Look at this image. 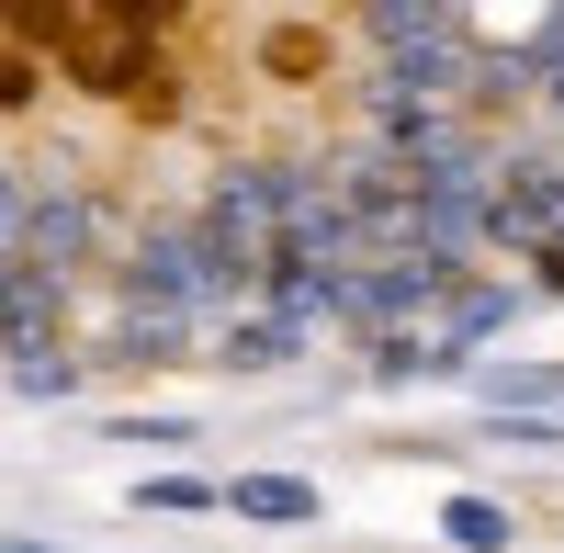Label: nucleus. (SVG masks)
Here are the masks:
<instances>
[{
  "label": "nucleus",
  "instance_id": "9",
  "mask_svg": "<svg viewBox=\"0 0 564 553\" xmlns=\"http://www.w3.org/2000/svg\"><path fill=\"white\" fill-rule=\"evenodd\" d=\"M441 531H452L463 553H508V542H520V520H508L497 497H452V509H441Z\"/></svg>",
  "mask_w": 564,
  "mask_h": 553
},
{
  "label": "nucleus",
  "instance_id": "7",
  "mask_svg": "<svg viewBox=\"0 0 564 553\" xmlns=\"http://www.w3.org/2000/svg\"><path fill=\"white\" fill-rule=\"evenodd\" d=\"M34 102H45V57L0 23V124H34Z\"/></svg>",
  "mask_w": 564,
  "mask_h": 553
},
{
  "label": "nucleus",
  "instance_id": "12",
  "mask_svg": "<svg viewBox=\"0 0 564 553\" xmlns=\"http://www.w3.org/2000/svg\"><path fill=\"white\" fill-rule=\"evenodd\" d=\"M113 441H148V452H181V441H204L193 419H113Z\"/></svg>",
  "mask_w": 564,
  "mask_h": 553
},
{
  "label": "nucleus",
  "instance_id": "6",
  "mask_svg": "<svg viewBox=\"0 0 564 553\" xmlns=\"http://www.w3.org/2000/svg\"><path fill=\"white\" fill-rule=\"evenodd\" d=\"M226 509H238V520H271V531H305V520H316V486H305V475H238V486H226Z\"/></svg>",
  "mask_w": 564,
  "mask_h": 553
},
{
  "label": "nucleus",
  "instance_id": "3",
  "mask_svg": "<svg viewBox=\"0 0 564 553\" xmlns=\"http://www.w3.org/2000/svg\"><path fill=\"white\" fill-rule=\"evenodd\" d=\"M520 305H531V283H463V294L441 305L430 350H441L452 373H463V361H475V350H486V339H497V328H508V316H520Z\"/></svg>",
  "mask_w": 564,
  "mask_h": 553
},
{
  "label": "nucleus",
  "instance_id": "4",
  "mask_svg": "<svg viewBox=\"0 0 564 553\" xmlns=\"http://www.w3.org/2000/svg\"><path fill=\"white\" fill-rule=\"evenodd\" d=\"M204 361H226V373H282V361H305V328H294V316H271V305H249V316H226V328H215Z\"/></svg>",
  "mask_w": 564,
  "mask_h": 553
},
{
  "label": "nucleus",
  "instance_id": "5",
  "mask_svg": "<svg viewBox=\"0 0 564 553\" xmlns=\"http://www.w3.org/2000/svg\"><path fill=\"white\" fill-rule=\"evenodd\" d=\"M90 384V350L79 339H45V350H0V395H34V406H57Z\"/></svg>",
  "mask_w": 564,
  "mask_h": 553
},
{
  "label": "nucleus",
  "instance_id": "2",
  "mask_svg": "<svg viewBox=\"0 0 564 553\" xmlns=\"http://www.w3.org/2000/svg\"><path fill=\"white\" fill-rule=\"evenodd\" d=\"M34 57L45 79H79L90 102H170V45H181V12H0Z\"/></svg>",
  "mask_w": 564,
  "mask_h": 553
},
{
  "label": "nucleus",
  "instance_id": "8",
  "mask_svg": "<svg viewBox=\"0 0 564 553\" xmlns=\"http://www.w3.org/2000/svg\"><path fill=\"white\" fill-rule=\"evenodd\" d=\"M23 226H34V148H0V260H23Z\"/></svg>",
  "mask_w": 564,
  "mask_h": 553
},
{
  "label": "nucleus",
  "instance_id": "10",
  "mask_svg": "<svg viewBox=\"0 0 564 553\" xmlns=\"http://www.w3.org/2000/svg\"><path fill=\"white\" fill-rule=\"evenodd\" d=\"M135 509H159V520H204V509H226V486H204V475H148V486H135Z\"/></svg>",
  "mask_w": 564,
  "mask_h": 553
},
{
  "label": "nucleus",
  "instance_id": "1",
  "mask_svg": "<svg viewBox=\"0 0 564 553\" xmlns=\"http://www.w3.org/2000/svg\"><path fill=\"white\" fill-rule=\"evenodd\" d=\"M102 294H113V316H124V328H181V339H215L226 316H249L260 260H249V249H226L215 226H193V215H159V226H135V238H113Z\"/></svg>",
  "mask_w": 564,
  "mask_h": 553
},
{
  "label": "nucleus",
  "instance_id": "11",
  "mask_svg": "<svg viewBox=\"0 0 564 553\" xmlns=\"http://www.w3.org/2000/svg\"><path fill=\"white\" fill-rule=\"evenodd\" d=\"M417 373H452L430 339H372V384H417Z\"/></svg>",
  "mask_w": 564,
  "mask_h": 553
},
{
  "label": "nucleus",
  "instance_id": "13",
  "mask_svg": "<svg viewBox=\"0 0 564 553\" xmlns=\"http://www.w3.org/2000/svg\"><path fill=\"white\" fill-rule=\"evenodd\" d=\"M0 553H57V542H0Z\"/></svg>",
  "mask_w": 564,
  "mask_h": 553
}]
</instances>
